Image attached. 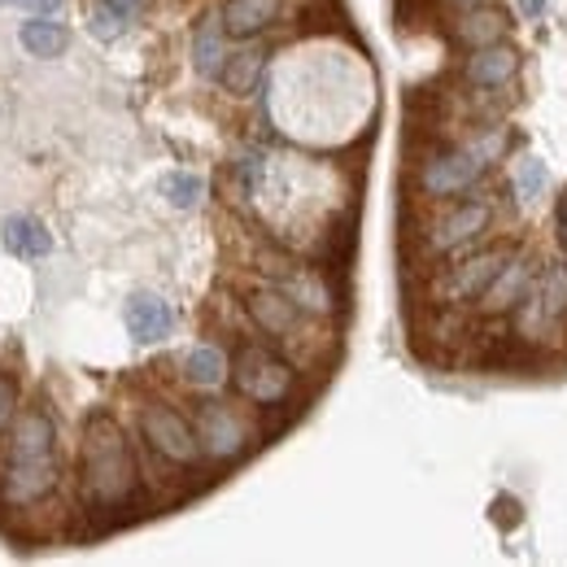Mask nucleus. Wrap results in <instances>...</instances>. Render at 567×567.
<instances>
[{
  "label": "nucleus",
  "mask_w": 567,
  "mask_h": 567,
  "mask_svg": "<svg viewBox=\"0 0 567 567\" xmlns=\"http://www.w3.org/2000/svg\"><path fill=\"white\" fill-rule=\"evenodd\" d=\"M79 497L92 515H127L144 497L141 467L132 454V441L123 424L110 411H92L83 424V445H79Z\"/></svg>",
  "instance_id": "obj_1"
},
{
  "label": "nucleus",
  "mask_w": 567,
  "mask_h": 567,
  "mask_svg": "<svg viewBox=\"0 0 567 567\" xmlns=\"http://www.w3.org/2000/svg\"><path fill=\"white\" fill-rule=\"evenodd\" d=\"M497 148H502V136L494 132V136L463 144V148L427 153L424 162H420V188H424L427 197H458V193H467L481 179V171L489 166V157H494Z\"/></svg>",
  "instance_id": "obj_2"
},
{
  "label": "nucleus",
  "mask_w": 567,
  "mask_h": 567,
  "mask_svg": "<svg viewBox=\"0 0 567 567\" xmlns=\"http://www.w3.org/2000/svg\"><path fill=\"white\" fill-rule=\"evenodd\" d=\"M231 380H236V393L258 406H284L292 398V367L267 346H240V354L231 362Z\"/></svg>",
  "instance_id": "obj_3"
},
{
  "label": "nucleus",
  "mask_w": 567,
  "mask_h": 567,
  "mask_svg": "<svg viewBox=\"0 0 567 567\" xmlns=\"http://www.w3.org/2000/svg\"><path fill=\"white\" fill-rule=\"evenodd\" d=\"M141 436L148 441V450L175 467H197L202 463V436L188 424L175 406L166 402H144L141 406Z\"/></svg>",
  "instance_id": "obj_4"
},
{
  "label": "nucleus",
  "mask_w": 567,
  "mask_h": 567,
  "mask_svg": "<svg viewBox=\"0 0 567 567\" xmlns=\"http://www.w3.org/2000/svg\"><path fill=\"white\" fill-rule=\"evenodd\" d=\"M197 436H202V450L218 458V463H231L240 458L249 445H254V427L236 415V406L227 402H202L197 406Z\"/></svg>",
  "instance_id": "obj_5"
},
{
  "label": "nucleus",
  "mask_w": 567,
  "mask_h": 567,
  "mask_svg": "<svg viewBox=\"0 0 567 567\" xmlns=\"http://www.w3.org/2000/svg\"><path fill=\"white\" fill-rule=\"evenodd\" d=\"M485 227H489V206L485 202H458L427 227L424 245L427 254H454V249L472 245Z\"/></svg>",
  "instance_id": "obj_6"
},
{
  "label": "nucleus",
  "mask_w": 567,
  "mask_h": 567,
  "mask_svg": "<svg viewBox=\"0 0 567 567\" xmlns=\"http://www.w3.org/2000/svg\"><path fill=\"white\" fill-rule=\"evenodd\" d=\"M506 262V249H485V254H472V258H463V262H454L445 276H441V301L445 306H463V301H476L489 280L497 276V267Z\"/></svg>",
  "instance_id": "obj_7"
},
{
  "label": "nucleus",
  "mask_w": 567,
  "mask_h": 567,
  "mask_svg": "<svg viewBox=\"0 0 567 567\" xmlns=\"http://www.w3.org/2000/svg\"><path fill=\"white\" fill-rule=\"evenodd\" d=\"M245 310H249V319H254L267 337H276V341H292V337L301 332V315H306L292 297H284L276 284L254 288V292L245 297Z\"/></svg>",
  "instance_id": "obj_8"
},
{
  "label": "nucleus",
  "mask_w": 567,
  "mask_h": 567,
  "mask_svg": "<svg viewBox=\"0 0 567 567\" xmlns=\"http://www.w3.org/2000/svg\"><path fill=\"white\" fill-rule=\"evenodd\" d=\"M123 323H127L132 341L157 346V341L171 337V328H175V310H171L157 292H136V297L127 301V310H123Z\"/></svg>",
  "instance_id": "obj_9"
},
{
  "label": "nucleus",
  "mask_w": 567,
  "mask_h": 567,
  "mask_svg": "<svg viewBox=\"0 0 567 567\" xmlns=\"http://www.w3.org/2000/svg\"><path fill=\"white\" fill-rule=\"evenodd\" d=\"M528 284H533V262H528V258H506V262L497 267V276L489 280V288L481 292V310H485V315H506V310H515V306L524 301Z\"/></svg>",
  "instance_id": "obj_10"
},
{
  "label": "nucleus",
  "mask_w": 567,
  "mask_h": 567,
  "mask_svg": "<svg viewBox=\"0 0 567 567\" xmlns=\"http://www.w3.org/2000/svg\"><path fill=\"white\" fill-rule=\"evenodd\" d=\"M519 74V53L506 49L502 40L497 44H485V49H472L467 66H463V79L472 87H506L511 79Z\"/></svg>",
  "instance_id": "obj_11"
},
{
  "label": "nucleus",
  "mask_w": 567,
  "mask_h": 567,
  "mask_svg": "<svg viewBox=\"0 0 567 567\" xmlns=\"http://www.w3.org/2000/svg\"><path fill=\"white\" fill-rule=\"evenodd\" d=\"M0 240H4V254L22 258V262H35V258H49V254H53V231H49L35 214H13V218H4Z\"/></svg>",
  "instance_id": "obj_12"
},
{
  "label": "nucleus",
  "mask_w": 567,
  "mask_h": 567,
  "mask_svg": "<svg viewBox=\"0 0 567 567\" xmlns=\"http://www.w3.org/2000/svg\"><path fill=\"white\" fill-rule=\"evenodd\" d=\"M18 40L31 58H62L71 49V31L66 22H58V13H31L22 27H18Z\"/></svg>",
  "instance_id": "obj_13"
},
{
  "label": "nucleus",
  "mask_w": 567,
  "mask_h": 567,
  "mask_svg": "<svg viewBox=\"0 0 567 567\" xmlns=\"http://www.w3.org/2000/svg\"><path fill=\"white\" fill-rule=\"evenodd\" d=\"M227 27H223V13H206L193 31V66L202 79H218L223 62H227Z\"/></svg>",
  "instance_id": "obj_14"
},
{
  "label": "nucleus",
  "mask_w": 567,
  "mask_h": 567,
  "mask_svg": "<svg viewBox=\"0 0 567 567\" xmlns=\"http://www.w3.org/2000/svg\"><path fill=\"white\" fill-rule=\"evenodd\" d=\"M218 13H223L227 35L254 40V35H262V31L280 18V0H227Z\"/></svg>",
  "instance_id": "obj_15"
},
{
  "label": "nucleus",
  "mask_w": 567,
  "mask_h": 567,
  "mask_svg": "<svg viewBox=\"0 0 567 567\" xmlns=\"http://www.w3.org/2000/svg\"><path fill=\"white\" fill-rule=\"evenodd\" d=\"M271 284L280 288L284 297H292L306 315H328L332 310V288H328V280L319 271H310V267H292V271L276 276Z\"/></svg>",
  "instance_id": "obj_16"
},
{
  "label": "nucleus",
  "mask_w": 567,
  "mask_h": 567,
  "mask_svg": "<svg viewBox=\"0 0 567 567\" xmlns=\"http://www.w3.org/2000/svg\"><path fill=\"white\" fill-rule=\"evenodd\" d=\"M511 31L506 13L502 9H463V18L454 22V40L467 44V49H485V44H497L502 35Z\"/></svg>",
  "instance_id": "obj_17"
},
{
  "label": "nucleus",
  "mask_w": 567,
  "mask_h": 567,
  "mask_svg": "<svg viewBox=\"0 0 567 567\" xmlns=\"http://www.w3.org/2000/svg\"><path fill=\"white\" fill-rule=\"evenodd\" d=\"M179 367H184V384H193V389H218L231 375V362L218 346H193Z\"/></svg>",
  "instance_id": "obj_18"
},
{
  "label": "nucleus",
  "mask_w": 567,
  "mask_h": 567,
  "mask_svg": "<svg viewBox=\"0 0 567 567\" xmlns=\"http://www.w3.org/2000/svg\"><path fill=\"white\" fill-rule=\"evenodd\" d=\"M267 71V53L262 49H236V53H227V62H223V74H218V83L227 87V92H236V96H249L254 87H258V79Z\"/></svg>",
  "instance_id": "obj_19"
},
{
  "label": "nucleus",
  "mask_w": 567,
  "mask_h": 567,
  "mask_svg": "<svg viewBox=\"0 0 567 567\" xmlns=\"http://www.w3.org/2000/svg\"><path fill=\"white\" fill-rule=\"evenodd\" d=\"M127 27H132V13H123V9H118V4H110V0H96V4L87 9V31H92L101 44L123 40V35H127Z\"/></svg>",
  "instance_id": "obj_20"
},
{
  "label": "nucleus",
  "mask_w": 567,
  "mask_h": 567,
  "mask_svg": "<svg viewBox=\"0 0 567 567\" xmlns=\"http://www.w3.org/2000/svg\"><path fill=\"white\" fill-rule=\"evenodd\" d=\"M162 197H166L175 210H197L202 197H206V179L193 175V171H171V175L162 179Z\"/></svg>",
  "instance_id": "obj_21"
},
{
  "label": "nucleus",
  "mask_w": 567,
  "mask_h": 567,
  "mask_svg": "<svg viewBox=\"0 0 567 567\" xmlns=\"http://www.w3.org/2000/svg\"><path fill=\"white\" fill-rule=\"evenodd\" d=\"M515 197L524 202V206H533L542 193H546V184H550V175H546V166L533 157V153H524L519 162H515Z\"/></svg>",
  "instance_id": "obj_22"
},
{
  "label": "nucleus",
  "mask_w": 567,
  "mask_h": 567,
  "mask_svg": "<svg viewBox=\"0 0 567 567\" xmlns=\"http://www.w3.org/2000/svg\"><path fill=\"white\" fill-rule=\"evenodd\" d=\"M18 406H22V389H18V380L9 371H0V436H4V427L13 424Z\"/></svg>",
  "instance_id": "obj_23"
},
{
  "label": "nucleus",
  "mask_w": 567,
  "mask_h": 567,
  "mask_svg": "<svg viewBox=\"0 0 567 567\" xmlns=\"http://www.w3.org/2000/svg\"><path fill=\"white\" fill-rule=\"evenodd\" d=\"M13 4L27 9V13H62L66 0H13Z\"/></svg>",
  "instance_id": "obj_24"
},
{
  "label": "nucleus",
  "mask_w": 567,
  "mask_h": 567,
  "mask_svg": "<svg viewBox=\"0 0 567 567\" xmlns=\"http://www.w3.org/2000/svg\"><path fill=\"white\" fill-rule=\"evenodd\" d=\"M515 4L524 18H542V9H546V0H515Z\"/></svg>",
  "instance_id": "obj_25"
},
{
  "label": "nucleus",
  "mask_w": 567,
  "mask_h": 567,
  "mask_svg": "<svg viewBox=\"0 0 567 567\" xmlns=\"http://www.w3.org/2000/svg\"><path fill=\"white\" fill-rule=\"evenodd\" d=\"M110 4H118L123 13H132V18H136V13H141V9L148 4V0H110Z\"/></svg>",
  "instance_id": "obj_26"
},
{
  "label": "nucleus",
  "mask_w": 567,
  "mask_h": 567,
  "mask_svg": "<svg viewBox=\"0 0 567 567\" xmlns=\"http://www.w3.org/2000/svg\"><path fill=\"white\" fill-rule=\"evenodd\" d=\"M441 4H450V9L463 13V9H476V4H485V0H441Z\"/></svg>",
  "instance_id": "obj_27"
},
{
  "label": "nucleus",
  "mask_w": 567,
  "mask_h": 567,
  "mask_svg": "<svg viewBox=\"0 0 567 567\" xmlns=\"http://www.w3.org/2000/svg\"><path fill=\"white\" fill-rule=\"evenodd\" d=\"M0 4H4V0H0Z\"/></svg>",
  "instance_id": "obj_28"
}]
</instances>
